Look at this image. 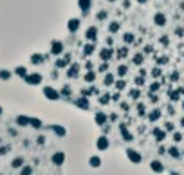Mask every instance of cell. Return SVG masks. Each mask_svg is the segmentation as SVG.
Here are the masks:
<instances>
[{"mask_svg":"<svg viewBox=\"0 0 184 175\" xmlns=\"http://www.w3.org/2000/svg\"><path fill=\"white\" fill-rule=\"evenodd\" d=\"M126 157H128V161H130L132 164H139V162L143 161V155H141L135 148H128V150H126Z\"/></svg>","mask_w":184,"mask_h":175,"instance_id":"6da1fadb","label":"cell"},{"mask_svg":"<svg viewBox=\"0 0 184 175\" xmlns=\"http://www.w3.org/2000/svg\"><path fill=\"white\" fill-rule=\"evenodd\" d=\"M96 146H98V150H99V152H105V150H108L110 143H108V139H106L105 136H99V139L96 141Z\"/></svg>","mask_w":184,"mask_h":175,"instance_id":"7a4b0ae2","label":"cell"},{"mask_svg":"<svg viewBox=\"0 0 184 175\" xmlns=\"http://www.w3.org/2000/svg\"><path fill=\"white\" fill-rule=\"evenodd\" d=\"M43 94H45V97H47V99H52V101L60 97V94H58L54 89H51V87H45V89H43Z\"/></svg>","mask_w":184,"mask_h":175,"instance_id":"3957f363","label":"cell"},{"mask_svg":"<svg viewBox=\"0 0 184 175\" xmlns=\"http://www.w3.org/2000/svg\"><path fill=\"white\" fill-rule=\"evenodd\" d=\"M63 162H65V154H63V152H56V154L52 155V164L61 166Z\"/></svg>","mask_w":184,"mask_h":175,"instance_id":"277c9868","label":"cell"},{"mask_svg":"<svg viewBox=\"0 0 184 175\" xmlns=\"http://www.w3.org/2000/svg\"><path fill=\"white\" fill-rule=\"evenodd\" d=\"M150 168H152V172H157V173H163L164 172V166L161 161H152L150 162Z\"/></svg>","mask_w":184,"mask_h":175,"instance_id":"5b68a950","label":"cell"},{"mask_svg":"<svg viewBox=\"0 0 184 175\" xmlns=\"http://www.w3.org/2000/svg\"><path fill=\"white\" fill-rule=\"evenodd\" d=\"M25 81H27L29 85H38L41 81V76L40 74H29V76H25Z\"/></svg>","mask_w":184,"mask_h":175,"instance_id":"8992f818","label":"cell"},{"mask_svg":"<svg viewBox=\"0 0 184 175\" xmlns=\"http://www.w3.org/2000/svg\"><path fill=\"white\" fill-rule=\"evenodd\" d=\"M67 27H69V31H70V33H76V31L80 29V20H78V18H72V20H69Z\"/></svg>","mask_w":184,"mask_h":175,"instance_id":"52a82bcc","label":"cell"},{"mask_svg":"<svg viewBox=\"0 0 184 175\" xmlns=\"http://www.w3.org/2000/svg\"><path fill=\"white\" fill-rule=\"evenodd\" d=\"M88 164H90V168H99V166H101V157L92 155L90 159H88Z\"/></svg>","mask_w":184,"mask_h":175,"instance_id":"ba28073f","label":"cell"},{"mask_svg":"<svg viewBox=\"0 0 184 175\" xmlns=\"http://www.w3.org/2000/svg\"><path fill=\"white\" fill-rule=\"evenodd\" d=\"M78 4H80V7H81L83 13H88V9H90V4H92V2H90V0H80Z\"/></svg>","mask_w":184,"mask_h":175,"instance_id":"9c48e42d","label":"cell"},{"mask_svg":"<svg viewBox=\"0 0 184 175\" xmlns=\"http://www.w3.org/2000/svg\"><path fill=\"white\" fill-rule=\"evenodd\" d=\"M61 51H63L61 42H54V43H52V54H61Z\"/></svg>","mask_w":184,"mask_h":175,"instance_id":"30bf717a","label":"cell"},{"mask_svg":"<svg viewBox=\"0 0 184 175\" xmlns=\"http://www.w3.org/2000/svg\"><path fill=\"white\" fill-rule=\"evenodd\" d=\"M96 33H98V31H96V27H90V29L87 31V35H85V36H87V40H90V42H92V40H96Z\"/></svg>","mask_w":184,"mask_h":175,"instance_id":"8fae6325","label":"cell"},{"mask_svg":"<svg viewBox=\"0 0 184 175\" xmlns=\"http://www.w3.org/2000/svg\"><path fill=\"white\" fill-rule=\"evenodd\" d=\"M96 123H98V125H105V123H106V116H105L103 112H98V114H96Z\"/></svg>","mask_w":184,"mask_h":175,"instance_id":"7c38bea8","label":"cell"},{"mask_svg":"<svg viewBox=\"0 0 184 175\" xmlns=\"http://www.w3.org/2000/svg\"><path fill=\"white\" fill-rule=\"evenodd\" d=\"M155 24H157V25H164V24H166V18H164L163 13H157V15H155Z\"/></svg>","mask_w":184,"mask_h":175,"instance_id":"4fadbf2b","label":"cell"},{"mask_svg":"<svg viewBox=\"0 0 184 175\" xmlns=\"http://www.w3.org/2000/svg\"><path fill=\"white\" fill-rule=\"evenodd\" d=\"M99 56L106 61V60H110V56H112V51H110V49H103L101 53H99Z\"/></svg>","mask_w":184,"mask_h":175,"instance_id":"5bb4252c","label":"cell"},{"mask_svg":"<svg viewBox=\"0 0 184 175\" xmlns=\"http://www.w3.org/2000/svg\"><path fill=\"white\" fill-rule=\"evenodd\" d=\"M11 166H13V168H22V166H23V159H22V157H16V159L11 162Z\"/></svg>","mask_w":184,"mask_h":175,"instance_id":"9a60e30c","label":"cell"},{"mask_svg":"<svg viewBox=\"0 0 184 175\" xmlns=\"http://www.w3.org/2000/svg\"><path fill=\"white\" fill-rule=\"evenodd\" d=\"M153 136H155L157 141H163L164 137H166V136H164V132H163V130H159V128H155V130H153Z\"/></svg>","mask_w":184,"mask_h":175,"instance_id":"2e32d148","label":"cell"},{"mask_svg":"<svg viewBox=\"0 0 184 175\" xmlns=\"http://www.w3.org/2000/svg\"><path fill=\"white\" fill-rule=\"evenodd\" d=\"M92 53H94V45H92V43L85 45V49H83V54H87V56H88V54H92Z\"/></svg>","mask_w":184,"mask_h":175,"instance_id":"e0dca14e","label":"cell"},{"mask_svg":"<svg viewBox=\"0 0 184 175\" xmlns=\"http://www.w3.org/2000/svg\"><path fill=\"white\" fill-rule=\"evenodd\" d=\"M31 173H33V168L31 166H22L20 175H31Z\"/></svg>","mask_w":184,"mask_h":175,"instance_id":"ac0fdd59","label":"cell"},{"mask_svg":"<svg viewBox=\"0 0 184 175\" xmlns=\"http://www.w3.org/2000/svg\"><path fill=\"white\" fill-rule=\"evenodd\" d=\"M52 130H54V132H56L60 137L65 136V128H61V126H52Z\"/></svg>","mask_w":184,"mask_h":175,"instance_id":"d6986e66","label":"cell"},{"mask_svg":"<svg viewBox=\"0 0 184 175\" xmlns=\"http://www.w3.org/2000/svg\"><path fill=\"white\" fill-rule=\"evenodd\" d=\"M112 83H114V76L112 74H106L105 76V85H112Z\"/></svg>","mask_w":184,"mask_h":175,"instance_id":"ffe728a7","label":"cell"},{"mask_svg":"<svg viewBox=\"0 0 184 175\" xmlns=\"http://www.w3.org/2000/svg\"><path fill=\"white\" fill-rule=\"evenodd\" d=\"M78 105H80V107H81V108H88V101H87V99H78Z\"/></svg>","mask_w":184,"mask_h":175,"instance_id":"44dd1931","label":"cell"},{"mask_svg":"<svg viewBox=\"0 0 184 175\" xmlns=\"http://www.w3.org/2000/svg\"><path fill=\"white\" fill-rule=\"evenodd\" d=\"M123 38H124V42H126V43H130V42H134V35H132V33H126Z\"/></svg>","mask_w":184,"mask_h":175,"instance_id":"7402d4cb","label":"cell"},{"mask_svg":"<svg viewBox=\"0 0 184 175\" xmlns=\"http://www.w3.org/2000/svg\"><path fill=\"white\" fill-rule=\"evenodd\" d=\"M94 78H96V76H94V72H87V74H85V79H87L88 83H92V81H94Z\"/></svg>","mask_w":184,"mask_h":175,"instance_id":"603a6c76","label":"cell"},{"mask_svg":"<svg viewBox=\"0 0 184 175\" xmlns=\"http://www.w3.org/2000/svg\"><path fill=\"white\" fill-rule=\"evenodd\" d=\"M159 116H161V114H159V110H153V112L150 114V119H152V121H155V119H159Z\"/></svg>","mask_w":184,"mask_h":175,"instance_id":"cb8c5ba5","label":"cell"},{"mask_svg":"<svg viewBox=\"0 0 184 175\" xmlns=\"http://www.w3.org/2000/svg\"><path fill=\"white\" fill-rule=\"evenodd\" d=\"M76 72H78V65H74L72 69H69V72H67V74H69V76H76Z\"/></svg>","mask_w":184,"mask_h":175,"instance_id":"d4e9b609","label":"cell"},{"mask_svg":"<svg viewBox=\"0 0 184 175\" xmlns=\"http://www.w3.org/2000/svg\"><path fill=\"white\" fill-rule=\"evenodd\" d=\"M170 155H173V157H179V150H177L175 146H171V148H170Z\"/></svg>","mask_w":184,"mask_h":175,"instance_id":"484cf974","label":"cell"},{"mask_svg":"<svg viewBox=\"0 0 184 175\" xmlns=\"http://www.w3.org/2000/svg\"><path fill=\"white\" fill-rule=\"evenodd\" d=\"M117 29H119V24H117V22H114V24H110V31H112V33H116Z\"/></svg>","mask_w":184,"mask_h":175,"instance_id":"4316f807","label":"cell"},{"mask_svg":"<svg viewBox=\"0 0 184 175\" xmlns=\"http://www.w3.org/2000/svg\"><path fill=\"white\" fill-rule=\"evenodd\" d=\"M117 74H119V76H124V74H126V67H124V65H121V67L117 69Z\"/></svg>","mask_w":184,"mask_h":175,"instance_id":"83f0119b","label":"cell"},{"mask_svg":"<svg viewBox=\"0 0 184 175\" xmlns=\"http://www.w3.org/2000/svg\"><path fill=\"white\" fill-rule=\"evenodd\" d=\"M31 125H33L34 128H40V126H41V123L38 121V119H31Z\"/></svg>","mask_w":184,"mask_h":175,"instance_id":"f1b7e54d","label":"cell"},{"mask_svg":"<svg viewBox=\"0 0 184 175\" xmlns=\"http://www.w3.org/2000/svg\"><path fill=\"white\" fill-rule=\"evenodd\" d=\"M16 72H18L20 76H27V74H25V69H23V67H18V69H16Z\"/></svg>","mask_w":184,"mask_h":175,"instance_id":"f546056e","label":"cell"},{"mask_svg":"<svg viewBox=\"0 0 184 175\" xmlns=\"http://www.w3.org/2000/svg\"><path fill=\"white\" fill-rule=\"evenodd\" d=\"M33 61H34V63H40V61H41V56H40V54H34V56H33Z\"/></svg>","mask_w":184,"mask_h":175,"instance_id":"4dcf8cb0","label":"cell"},{"mask_svg":"<svg viewBox=\"0 0 184 175\" xmlns=\"http://www.w3.org/2000/svg\"><path fill=\"white\" fill-rule=\"evenodd\" d=\"M116 87H117V89H119V90H121V89H124V81H117V83H116Z\"/></svg>","mask_w":184,"mask_h":175,"instance_id":"1f68e13d","label":"cell"},{"mask_svg":"<svg viewBox=\"0 0 184 175\" xmlns=\"http://www.w3.org/2000/svg\"><path fill=\"white\" fill-rule=\"evenodd\" d=\"M173 139H175V141H181V139H182V136L177 132V134H173Z\"/></svg>","mask_w":184,"mask_h":175,"instance_id":"d6a6232c","label":"cell"},{"mask_svg":"<svg viewBox=\"0 0 184 175\" xmlns=\"http://www.w3.org/2000/svg\"><path fill=\"white\" fill-rule=\"evenodd\" d=\"M0 76H2L4 79H7V78H9V72H0Z\"/></svg>","mask_w":184,"mask_h":175,"instance_id":"836d02e7","label":"cell"},{"mask_svg":"<svg viewBox=\"0 0 184 175\" xmlns=\"http://www.w3.org/2000/svg\"><path fill=\"white\" fill-rule=\"evenodd\" d=\"M181 125H182V126H184V119H182V121H181Z\"/></svg>","mask_w":184,"mask_h":175,"instance_id":"e575fe53","label":"cell"},{"mask_svg":"<svg viewBox=\"0 0 184 175\" xmlns=\"http://www.w3.org/2000/svg\"><path fill=\"white\" fill-rule=\"evenodd\" d=\"M139 2H146V0H139Z\"/></svg>","mask_w":184,"mask_h":175,"instance_id":"d590c367","label":"cell"},{"mask_svg":"<svg viewBox=\"0 0 184 175\" xmlns=\"http://www.w3.org/2000/svg\"><path fill=\"white\" fill-rule=\"evenodd\" d=\"M0 114H2V108H0Z\"/></svg>","mask_w":184,"mask_h":175,"instance_id":"8d00e7d4","label":"cell"},{"mask_svg":"<svg viewBox=\"0 0 184 175\" xmlns=\"http://www.w3.org/2000/svg\"><path fill=\"white\" fill-rule=\"evenodd\" d=\"M110 2H114V0H110Z\"/></svg>","mask_w":184,"mask_h":175,"instance_id":"74e56055","label":"cell"},{"mask_svg":"<svg viewBox=\"0 0 184 175\" xmlns=\"http://www.w3.org/2000/svg\"><path fill=\"white\" fill-rule=\"evenodd\" d=\"M182 105H184V103H182Z\"/></svg>","mask_w":184,"mask_h":175,"instance_id":"f35d334b","label":"cell"}]
</instances>
